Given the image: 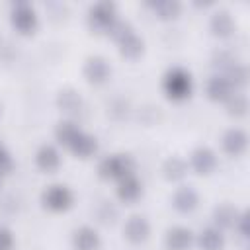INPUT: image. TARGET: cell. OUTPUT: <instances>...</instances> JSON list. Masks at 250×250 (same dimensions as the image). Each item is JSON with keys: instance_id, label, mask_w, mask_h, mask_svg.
<instances>
[{"instance_id": "cell-17", "label": "cell", "mask_w": 250, "mask_h": 250, "mask_svg": "<svg viewBox=\"0 0 250 250\" xmlns=\"http://www.w3.org/2000/svg\"><path fill=\"white\" fill-rule=\"evenodd\" d=\"M232 92L234 90L230 88V84H229V80L225 76H213L207 82V96L213 102H225Z\"/></svg>"}, {"instance_id": "cell-5", "label": "cell", "mask_w": 250, "mask_h": 250, "mask_svg": "<svg viewBox=\"0 0 250 250\" xmlns=\"http://www.w3.org/2000/svg\"><path fill=\"white\" fill-rule=\"evenodd\" d=\"M115 4L113 2H98L90 8V23L98 31H107L115 21Z\"/></svg>"}, {"instance_id": "cell-29", "label": "cell", "mask_w": 250, "mask_h": 250, "mask_svg": "<svg viewBox=\"0 0 250 250\" xmlns=\"http://www.w3.org/2000/svg\"><path fill=\"white\" fill-rule=\"evenodd\" d=\"M14 248V236L6 227H0V250H12Z\"/></svg>"}, {"instance_id": "cell-26", "label": "cell", "mask_w": 250, "mask_h": 250, "mask_svg": "<svg viewBox=\"0 0 250 250\" xmlns=\"http://www.w3.org/2000/svg\"><path fill=\"white\" fill-rule=\"evenodd\" d=\"M230 84V88H244L248 84V68L244 64L234 62L230 68H227V76H225Z\"/></svg>"}, {"instance_id": "cell-11", "label": "cell", "mask_w": 250, "mask_h": 250, "mask_svg": "<svg viewBox=\"0 0 250 250\" xmlns=\"http://www.w3.org/2000/svg\"><path fill=\"white\" fill-rule=\"evenodd\" d=\"M35 164H37L39 170H43V172L49 174V172H55L61 166V156H59V152H57L55 146L43 145V146H39V150L35 154Z\"/></svg>"}, {"instance_id": "cell-6", "label": "cell", "mask_w": 250, "mask_h": 250, "mask_svg": "<svg viewBox=\"0 0 250 250\" xmlns=\"http://www.w3.org/2000/svg\"><path fill=\"white\" fill-rule=\"evenodd\" d=\"M111 74V66L104 57H90L84 64V76L90 84H104Z\"/></svg>"}, {"instance_id": "cell-4", "label": "cell", "mask_w": 250, "mask_h": 250, "mask_svg": "<svg viewBox=\"0 0 250 250\" xmlns=\"http://www.w3.org/2000/svg\"><path fill=\"white\" fill-rule=\"evenodd\" d=\"M12 25H14L20 33H23V35H27V33H31V31L35 29V25H37V16H35L33 8H31L27 2H18V4H14V10H12Z\"/></svg>"}, {"instance_id": "cell-18", "label": "cell", "mask_w": 250, "mask_h": 250, "mask_svg": "<svg viewBox=\"0 0 250 250\" xmlns=\"http://www.w3.org/2000/svg\"><path fill=\"white\" fill-rule=\"evenodd\" d=\"M70 150H72V154L74 156H78V158H88V156H92L94 152H96V148H98V143H96V139L92 137V135H88V133H78V137L74 139V143L68 146Z\"/></svg>"}, {"instance_id": "cell-31", "label": "cell", "mask_w": 250, "mask_h": 250, "mask_svg": "<svg viewBox=\"0 0 250 250\" xmlns=\"http://www.w3.org/2000/svg\"><path fill=\"white\" fill-rule=\"evenodd\" d=\"M0 184H2V182H0Z\"/></svg>"}, {"instance_id": "cell-21", "label": "cell", "mask_w": 250, "mask_h": 250, "mask_svg": "<svg viewBox=\"0 0 250 250\" xmlns=\"http://www.w3.org/2000/svg\"><path fill=\"white\" fill-rule=\"evenodd\" d=\"M186 172H188V166H186V162H184L182 158H178V156H170V158H166L164 164H162V174H164V178L170 180V182L182 180V178L186 176Z\"/></svg>"}, {"instance_id": "cell-25", "label": "cell", "mask_w": 250, "mask_h": 250, "mask_svg": "<svg viewBox=\"0 0 250 250\" xmlns=\"http://www.w3.org/2000/svg\"><path fill=\"white\" fill-rule=\"evenodd\" d=\"M150 8L160 20H174L180 14V4L176 0H158V2H152Z\"/></svg>"}, {"instance_id": "cell-2", "label": "cell", "mask_w": 250, "mask_h": 250, "mask_svg": "<svg viewBox=\"0 0 250 250\" xmlns=\"http://www.w3.org/2000/svg\"><path fill=\"white\" fill-rule=\"evenodd\" d=\"M98 172L105 180H121L133 174V160L129 154H111L100 162Z\"/></svg>"}, {"instance_id": "cell-3", "label": "cell", "mask_w": 250, "mask_h": 250, "mask_svg": "<svg viewBox=\"0 0 250 250\" xmlns=\"http://www.w3.org/2000/svg\"><path fill=\"white\" fill-rule=\"evenodd\" d=\"M41 201L47 209L51 211H66L70 205H72V191L66 188V186H49L43 195H41Z\"/></svg>"}, {"instance_id": "cell-1", "label": "cell", "mask_w": 250, "mask_h": 250, "mask_svg": "<svg viewBox=\"0 0 250 250\" xmlns=\"http://www.w3.org/2000/svg\"><path fill=\"white\" fill-rule=\"evenodd\" d=\"M162 88L170 100H186L191 94V76L184 68H172L166 72Z\"/></svg>"}, {"instance_id": "cell-8", "label": "cell", "mask_w": 250, "mask_h": 250, "mask_svg": "<svg viewBox=\"0 0 250 250\" xmlns=\"http://www.w3.org/2000/svg\"><path fill=\"white\" fill-rule=\"evenodd\" d=\"M246 148H248V135L242 129L234 127L223 135V150L229 156H240L246 152Z\"/></svg>"}, {"instance_id": "cell-27", "label": "cell", "mask_w": 250, "mask_h": 250, "mask_svg": "<svg viewBox=\"0 0 250 250\" xmlns=\"http://www.w3.org/2000/svg\"><path fill=\"white\" fill-rule=\"evenodd\" d=\"M133 31V27L127 23V21H121V20H115L113 23H111V27L107 29V33L115 39V41H121L127 33H131Z\"/></svg>"}, {"instance_id": "cell-30", "label": "cell", "mask_w": 250, "mask_h": 250, "mask_svg": "<svg viewBox=\"0 0 250 250\" xmlns=\"http://www.w3.org/2000/svg\"><path fill=\"white\" fill-rule=\"evenodd\" d=\"M234 229L240 232L242 238H248V213H240L236 223H234Z\"/></svg>"}, {"instance_id": "cell-23", "label": "cell", "mask_w": 250, "mask_h": 250, "mask_svg": "<svg viewBox=\"0 0 250 250\" xmlns=\"http://www.w3.org/2000/svg\"><path fill=\"white\" fill-rule=\"evenodd\" d=\"M78 133H80V129H78L72 121H61V123L57 125V129H55L57 141H59L62 146H66V148L74 143V139L78 137Z\"/></svg>"}, {"instance_id": "cell-16", "label": "cell", "mask_w": 250, "mask_h": 250, "mask_svg": "<svg viewBox=\"0 0 250 250\" xmlns=\"http://www.w3.org/2000/svg\"><path fill=\"white\" fill-rule=\"evenodd\" d=\"M211 31L217 37H229L234 31V21L227 10H219L211 18Z\"/></svg>"}, {"instance_id": "cell-7", "label": "cell", "mask_w": 250, "mask_h": 250, "mask_svg": "<svg viewBox=\"0 0 250 250\" xmlns=\"http://www.w3.org/2000/svg\"><path fill=\"white\" fill-rule=\"evenodd\" d=\"M123 234H125V238H127L129 242L141 244V242H145V240L148 238V234H150V225H148V221H146L145 217L133 215V217L127 219V223H125V227H123Z\"/></svg>"}, {"instance_id": "cell-24", "label": "cell", "mask_w": 250, "mask_h": 250, "mask_svg": "<svg viewBox=\"0 0 250 250\" xmlns=\"http://www.w3.org/2000/svg\"><path fill=\"white\" fill-rule=\"evenodd\" d=\"M225 104H227V111H229L230 115H234V117H244L246 111H248V100H246V96L240 94V92H232V94L225 100Z\"/></svg>"}, {"instance_id": "cell-13", "label": "cell", "mask_w": 250, "mask_h": 250, "mask_svg": "<svg viewBox=\"0 0 250 250\" xmlns=\"http://www.w3.org/2000/svg\"><path fill=\"white\" fill-rule=\"evenodd\" d=\"M197 203H199V197L191 188H180L172 197V205L180 213H191L197 207Z\"/></svg>"}, {"instance_id": "cell-14", "label": "cell", "mask_w": 250, "mask_h": 250, "mask_svg": "<svg viewBox=\"0 0 250 250\" xmlns=\"http://www.w3.org/2000/svg\"><path fill=\"white\" fill-rule=\"evenodd\" d=\"M72 244L76 250H98L100 234L92 227H80L72 236Z\"/></svg>"}, {"instance_id": "cell-9", "label": "cell", "mask_w": 250, "mask_h": 250, "mask_svg": "<svg viewBox=\"0 0 250 250\" xmlns=\"http://www.w3.org/2000/svg\"><path fill=\"white\" fill-rule=\"evenodd\" d=\"M191 168L201 174V176H207L211 174L215 168H217V156L211 148L207 146H199L191 152Z\"/></svg>"}, {"instance_id": "cell-22", "label": "cell", "mask_w": 250, "mask_h": 250, "mask_svg": "<svg viewBox=\"0 0 250 250\" xmlns=\"http://www.w3.org/2000/svg\"><path fill=\"white\" fill-rule=\"evenodd\" d=\"M238 215H240V213H238L232 205H229V203H223V205L215 207V211H213V219H215V223H217L221 229H230V227H234Z\"/></svg>"}, {"instance_id": "cell-12", "label": "cell", "mask_w": 250, "mask_h": 250, "mask_svg": "<svg viewBox=\"0 0 250 250\" xmlns=\"http://www.w3.org/2000/svg\"><path fill=\"white\" fill-rule=\"evenodd\" d=\"M57 105L61 111L68 113V115H74L82 109V98L76 90L72 88H62L59 94H57Z\"/></svg>"}, {"instance_id": "cell-10", "label": "cell", "mask_w": 250, "mask_h": 250, "mask_svg": "<svg viewBox=\"0 0 250 250\" xmlns=\"http://www.w3.org/2000/svg\"><path fill=\"white\" fill-rule=\"evenodd\" d=\"M166 248L168 250H189L193 244V232L186 227H174L166 232Z\"/></svg>"}, {"instance_id": "cell-28", "label": "cell", "mask_w": 250, "mask_h": 250, "mask_svg": "<svg viewBox=\"0 0 250 250\" xmlns=\"http://www.w3.org/2000/svg\"><path fill=\"white\" fill-rule=\"evenodd\" d=\"M12 168H14V160H12L10 152L0 145V176L10 174V172H12Z\"/></svg>"}, {"instance_id": "cell-19", "label": "cell", "mask_w": 250, "mask_h": 250, "mask_svg": "<svg viewBox=\"0 0 250 250\" xmlns=\"http://www.w3.org/2000/svg\"><path fill=\"white\" fill-rule=\"evenodd\" d=\"M197 244H199L201 250H223V246H225V236L221 234L219 229L209 227V229H203V230H201V234H199V238H197Z\"/></svg>"}, {"instance_id": "cell-15", "label": "cell", "mask_w": 250, "mask_h": 250, "mask_svg": "<svg viewBox=\"0 0 250 250\" xmlns=\"http://www.w3.org/2000/svg\"><path fill=\"white\" fill-rule=\"evenodd\" d=\"M141 191H143L141 182H139L133 174H129V176H125V178H121V180H119L117 195H119V199H121V201L133 203V201H137V199L141 197Z\"/></svg>"}, {"instance_id": "cell-20", "label": "cell", "mask_w": 250, "mask_h": 250, "mask_svg": "<svg viewBox=\"0 0 250 250\" xmlns=\"http://www.w3.org/2000/svg\"><path fill=\"white\" fill-rule=\"evenodd\" d=\"M119 43V53L123 55V57H127V59H137L141 53H143V39L135 33V31H131V33H127L121 41H117Z\"/></svg>"}]
</instances>
